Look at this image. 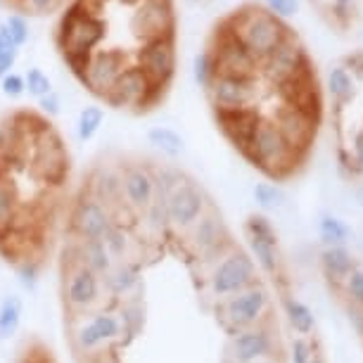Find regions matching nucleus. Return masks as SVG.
Masks as SVG:
<instances>
[{
  "label": "nucleus",
  "instance_id": "f257e3e1",
  "mask_svg": "<svg viewBox=\"0 0 363 363\" xmlns=\"http://www.w3.org/2000/svg\"><path fill=\"white\" fill-rule=\"evenodd\" d=\"M107 36V24L98 12L88 10L79 0L67 5L55 31V45L62 55L65 65L77 79L84 77L91 55Z\"/></svg>",
  "mask_w": 363,
  "mask_h": 363
},
{
  "label": "nucleus",
  "instance_id": "f03ea898",
  "mask_svg": "<svg viewBox=\"0 0 363 363\" xmlns=\"http://www.w3.org/2000/svg\"><path fill=\"white\" fill-rule=\"evenodd\" d=\"M221 22L228 26L240 43L247 48V52L255 60H266L276 48L287 38L292 26H287L283 19L276 17L264 5H240L230 10Z\"/></svg>",
  "mask_w": 363,
  "mask_h": 363
},
{
  "label": "nucleus",
  "instance_id": "7ed1b4c3",
  "mask_svg": "<svg viewBox=\"0 0 363 363\" xmlns=\"http://www.w3.org/2000/svg\"><path fill=\"white\" fill-rule=\"evenodd\" d=\"M26 167L45 186H62L69 176V152L62 135L55 131L52 124L43 121L31 138Z\"/></svg>",
  "mask_w": 363,
  "mask_h": 363
},
{
  "label": "nucleus",
  "instance_id": "20e7f679",
  "mask_svg": "<svg viewBox=\"0 0 363 363\" xmlns=\"http://www.w3.org/2000/svg\"><path fill=\"white\" fill-rule=\"evenodd\" d=\"M164 95L167 88L152 84L138 65H128L114 81L112 91L105 95V102L114 109H131L135 114H145L160 105Z\"/></svg>",
  "mask_w": 363,
  "mask_h": 363
},
{
  "label": "nucleus",
  "instance_id": "39448f33",
  "mask_svg": "<svg viewBox=\"0 0 363 363\" xmlns=\"http://www.w3.org/2000/svg\"><path fill=\"white\" fill-rule=\"evenodd\" d=\"M259 283V273L255 259L250 257V252L242 247H233L221 262L214 264V269L209 273V287L214 292V297L225 299L230 294H238L247 287Z\"/></svg>",
  "mask_w": 363,
  "mask_h": 363
},
{
  "label": "nucleus",
  "instance_id": "423d86ee",
  "mask_svg": "<svg viewBox=\"0 0 363 363\" xmlns=\"http://www.w3.org/2000/svg\"><path fill=\"white\" fill-rule=\"evenodd\" d=\"M188 238H190V247L195 250L197 259H202V262H207L211 266L216 262H221V259L235 247L228 225H225L223 216L218 214L214 204H209L207 211L193 223V228L188 230Z\"/></svg>",
  "mask_w": 363,
  "mask_h": 363
},
{
  "label": "nucleus",
  "instance_id": "0eeeda50",
  "mask_svg": "<svg viewBox=\"0 0 363 363\" xmlns=\"http://www.w3.org/2000/svg\"><path fill=\"white\" fill-rule=\"evenodd\" d=\"M128 31L140 43L157 38H176L174 0H140L128 15Z\"/></svg>",
  "mask_w": 363,
  "mask_h": 363
},
{
  "label": "nucleus",
  "instance_id": "6e6552de",
  "mask_svg": "<svg viewBox=\"0 0 363 363\" xmlns=\"http://www.w3.org/2000/svg\"><path fill=\"white\" fill-rule=\"evenodd\" d=\"M269 311H271V292L262 283L221 299V316L225 320V325L230 328V333L262 323V320L269 318Z\"/></svg>",
  "mask_w": 363,
  "mask_h": 363
},
{
  "label": "nucleus",
  "instance_id": "1a4fd4ad",
  "mask_svg": "<svg viewBox=\"0 0 363 363\" xmlns=\"http://www.w3.org/2000/svg\"><path fill=\"white\" fill-rule=\"evenodd\" d=\"M72 340L81 354H102V349L121 345L119 316L116 311L100 309L91 313V318H79Z\"/></svg>",
  "mask_w": 363,
  "mask_h": 363
},
{
  "label": "nucleus",
  "instance_id": "9d476101",
  "mask_svg": "<svg viewBox=\"0 0 363 363\" xmlns=\"http://www.w3.org/2000/svg\"><path fill=\"white\" fill-rule=\"evenodd\" d=\"M65 306L74 316H86L93 309H98L105 290H102V278L86 266H69L65 269V285H62Z\"/></svg>",
  "mask_w": 363,
  "mask_h": 363
},
{
  "label": "nucleus",
  "instance_id": "9b49d317",
  "mask_svg": "<svg viewBox=\"0 0 363 363\" xmlns=\"http://www.w3.org/2000/svg\"><path fill=\"white\" fill-rule=\"evenodd\" d=\"M211 200L204 193V188L193 178L183 176L181 183L174 188V193L169 195L167 202V214H169V228L188 233L193 228V223L200 218Z\"/></svg>",
  "mask_w": 363,
  "mask_h": 363
},
{
  "label": "nucleus",
  "instance_id": "f8f14e48",
  "mask_svg": "<svg viewBox=\"0 0 363 363\" xmlns=\"http://www.w3.org/2000/svg\"><path fill=\"white\" fill-rule=\"evenodd\" d=\"M131 62V55L121 48H105V50H95L91 55L84 77H81V86L88 88V93H93L95 98L105 100V95L112 91L114 81L119 79V74L126 69Z\"/></svg>",
  "mask_w": 363,
  "mask_h": 363
},
{
  "label": "nucleus",
  "instance_id": "ddd939ff",
  "mask_svg": "<svg viewBox=\"0 0 363 363\" xmlns=\"http://www.w3.org/2000/svg\"><path fill=\"white\" fill-rule=\"evenodd\" d=\"M273 352H276V333H273L271 316L262 323L230 335L228 356L233 363H255L262 359H271Z\"/></svg>",
  "mask_w": 363,
  "mask_h": 363
},
{
  "label": "nucleus",
  "instance_id": "4468645a",
  "mask_svg": "<svg viewBox=\"0 0 363 363\" xmlns=\"http://www.w3.org/2000/svg\"><path fill=\"white\" fill-rule=\"evenodd\" d=\"M133 65H138L152 84L169 91L176 74V38H157L140 43L133 55Z\"/></svg>",
  "mask_w": 363,
  "mask_h": 363
},
{
  "label": "nucleus",
  "instance_id": "2eb2a0df",
  "mask_svg": "<svg viewBox=\"0 0 363 363\" xmlns=\"http://www.w3.org/2000/svg\"><path fill=\"white\" fill-rule=\"evenodd\" d=\"M114 223L112 211L105 204H100L95 197L84 188L74 202L69 216V230L74 240H102L109 225Z\"/></svg>",
  "mask_w": 363,
  "mask_h": 363
},
{
  "label": "nucleus",
  "instance_id": "dca6fc26",
  "mask_svg": "<svg viewBox=\"0 0 363 363\" xmlns=\"http://www.w3.org/2000/svg\"><path fill=\"white\" fill-rule=\"evenodd\" d=\"M121 169V190H124V202L131 209V214L143 216L155 197V171L152 164L128 162L119 164Z\"/></svg>",
  "mask_w": 363,
  "mask_h": 363
},
{
  "label": "nucleus",
  "instance_id": "f3484780",
  "mask_svg": "<svg viewBox=\"0 0 363 363\" xmlns=\"http://www.w3.org/2000/svg\"><path fill=\"white\" fill-rule=\"evenodd\" d=\"M86 190L95 200L112 211V218H116L121 209L131 211L124 202V190H121V169L112 167V164H100L93 169L91 178H88Z\"/></svg>",
  "mask_w": 363,
  "mask_h": 363
},
{
  "label": "nucleus",
  "instance_id": "a211bd4d",
  "mask_svg": "<svg viewBox=\"0 0 363 363\" xmlns=\"http://www.w3.org/2000/svg\"><path fill=\"white\" fill-rule=\"evenodd\" d=\"M262 116L264 114L259 109H235V112H214V121L218 131L223 133V138L242 155L247 150L252 133L262 121Z\"/></svg>",
  "mask_w": 363,
  "mask_h": 363
},
{
  "label": "nucleus",
  "instance_id": "6ab92c4d",
  "mask_svg": "<svg viewBox=\"0 0 363 363\" xmlns=\"http://www.w3.org/2000/svg\"><path fill=\"white\" fill-rule=\"evenodd\" d=\"M143 287V269L138 262H114V266L102 276V290L114 301H124L128 297L140 294Z\"/></svg>",
  "mask_w": 363,
  "mask_h": 363
},
{
  "label": "nucleus",
  "instance_id": "aec40b11",
  "mask_svg": "<svg viewBox=\"0 0 363 363\" xmlns=\"http://www.w3.org/2000/svg\"><path fill=\"white\" fill-rule=\"evenodd\" d=\"M145 313H147L145 299H143L140 294L119 301L116 316H119V323H121V345H128V342L135 340L145 330Z\"/></svg>",
  "mask_w": 363,
  "mask_h": 363
},
{
  "label": "nucleus",
  "instance_id": "412c9836",
  "mask_svg": "<svg viewBox=\"0 0 363 363\" xmlns=\"http://www.w3.org/2000/svg\"><path fill=\"white\" fill-rule=\"evenodd\" d=\"M19 188L10 171L0 167V235H8L19 216Z\"/></svg>",
  "mask_w": 363,
  "mask_h": 363
},
{
  "label": "nucleus",
  "instance_id": "4be33fe9",
  "mask_svg": "<svg viewBox=\"0 0 363 363\" xmlns=\"http://www.w3.org/2000/svg\"><path fill=\"white\" fill-rule=\"evenodd\" d=\"M77 255H79L81 266L98 273L100 278L114 266V259L109 257L102 240H77Z\"/></svg>",
  "mask_w": 363,
  "mask_h": 363
},
{
  "label": "nucleus",
  "instance_id": "5701e85b",
  "mask_svg": "<svg viewBox=\"0 0 363 363\" xmlns=\"http://www.w3.org/2000/svg\"><path fill=\"white\" fill-rule=\"evenodd\" d=\"M320 266L330 283H345L349 273L356 269L352 252L347 247H325L320 255Z\"/></svg>",
  "mask_w": 363,
  "mask_h": 363
},
{
  "label": "nucleus",
  "instance_id": "b1692460",
  "mask_svg": "<svg viewBox=\"0 0 363 363\" xmlns=\"http://www.w3.org/2000/svg\"><path fill=\"white\" fill-rule=\"evenodd\" d=\"M318 12L337 29L347 31L354 22V0H311Z\"/></svg>",
  "mask_w": 363,
  "mask_h": 363
},
{
  "label": "nucleus",
  "instance_id": "393cba45",
  "mask_svg": "<svg viewBox=\"0 0 363 363\" xmlns=\"http://www.w3.org/2000/svg\"><path fill=\"white\" fill-rule=\"evenodd\" d=\"M247 245H250V257L257 259V266L264 273L276 278L280 273V257H278V245L266 242V240L259 238H250L247 235Z\"/></svg>",
  "mask_w": 363,
  "mask_h": 363
},
{
  "label": "nucleus",
  "instance_id": "a878e982",
  "mask_svg": "<svg viewBox=\"0 0 363 363\" xmlns=\"http://www.w3.org/2000/svg\"><path fill=\"white\" fill-rule=\"evenodd\" d=\"M283 306H285V316L290 320L294 333H299V335L313 333V328H316V316H313V311L304 304V301L297 297H285Z\"/></svg>",
  "mask_w": 363,
  "mask_h": 363
},
{
  "label": "nucleus",
  "instance_id": "bb28decb",
  "mask_svg": "<svg viewBox=\"0 0 363 363\" xmlns=\"http://www.w3.org/2000/svg\"><path fill=\"white\" fill-rule=\"evenodd\" d=\"M102 242H105V247L109 252V257L114 259V262H128L131 259V233H128L121 223H112L107 228V233L102 235Z\"/></svg>",
  "mask_w": 363,
  "mask_h": 363
},
{
  "label": "nucleus",
  "instance_id": "cd10ccee",
  "mask_svg": "<svg viewBox=\"0 0 363 363\" xmlns=\"http://www.w3.org/2000/svg\"><path fill=\"white\" fill-rule=\"evenodd\" d=\"M147 140H150V145H155L160 152L169 155V157H178V155H183V150H186L183 135L176 133L174 128H169V126H152L147 131Z\"/></svg>",
  "mask_w": 363,
  "mask_h": 363
},
{
  "label": "nucleus",
  "instance_id": "c85d7f7f",
  "mask_svg": "<svg viewBox=\"0 0 363 363\" xmlns=\"http://www.w3.org/2000/svg\"><path fill=\"white\" fill-rule=\"evenodd\" d=\"M22 323V299L8 294L0 301V340H10Z\"/></svg>",
  "mask_w": 363,
  "mask_h": 363
},
{
  "label": "nucleus",
  "instance_id": "c756f323",
  "mask_svg": "<svg viewBox=\"0 0 363 363\" xmlns=\"http://www.w3.org/2000/svg\"><path fill=\"white\" fill-rule=\"evenodd\" d=\"M318 233L320 240L328 245V247H345V242L352 238V230L349 225L342 221V218L333 216V214H323L318 221Z\"/></svg>",
  "mask_w": 363,
  "mask_h": 363
},
{
  "label": "nucleus",
  "instance_id": "7c9ffc66",
  "mask_svg": "<svg viewBox=\"0 0 363 363\" xmlns=\"http://www.w3.org/2000/svg\"><path fill=\"white\" fill-rule=\"evenodd\" d=\"M102 121H105V112H102V107H84L81 109V114H79V140L81 143H88L93 138L95 133L100 131V126H102Z\"/></svg>",
  "mask_w": 363,
  "mask_h": 363
},
{
  "label": "nucleus",
  "instance_id": "2f4dec72",
  "mask_svg": "<svg viewBox=\"0 0 363 363\" xmlns=\"http://www.w3.org/2000/svg\"><path fill=\"white\" fill-rule=\"evenodd\" d=\"M245 233H247L250 238H259V240H266V242L278 245L276 228H273V223L264 214L247 216V221H245Z\"/></svg>",
  "mask_w": 363,
  "mask_h": 363
},
{
  "label": "nucleus",
  "instance_id": "473e14b6",
  "mask_svg": "<svg viewBox=\"0 0 363 363\" xmlns=\"http://www.w3.org/2000/svg\"><path fill=\"white\" fill-rule=\"evenodd\" d=\"M17 52H19V48H17L15 43H12L8 26L0 24V79L8 77L10 69L15 67V62H17Z\"/></svg>",
  "mask_w": 363,
  "mask_h": 363
},
{
  "label": "nucleus",
  "instance_id": "72a5a7b5",
  "mask_svg": "<svg viewBox=\"0 0 363 363\" xmlns=\"http://www.w3.org/2000/svg\"><path fill=\"white\" fill-rule=\"evenodd\" d=\"M255 200L262 209H278L285 202V195L276 183H257L255 186Z\"/></svg>",
  "mask_w": 363,
  "mask_h": 363
},
{
  "label": "nucleus",
  "instance_id": "f704fd0d",
  "mask_svg": "<svg viewBox=\"0 0 363 363\" xmlns=\"http://www.w3.org/2000/svg\"><path fill=\"white\" fill-rule=\"evenodd\" d=\"M24 86H26V91H29V95H33V98H38V100L48 93H52V81L48 79V74L40 72L38 67H33V69L26 72Z\"/></svg>",
  "mask_w": 363,
  "mask_h": 363
},
{
  "label": "nucleus",
  "instance_id": "c9c22d12",
  "mask_svg": "<svg viewBox=\"0 0 363 363\" xmlns=\"http://www.w3.org/2000/svg\"><path fill=\"white\" fill-rule=\"evenodd\" d=\"M17 278H19V285L24 290L33 292L38 285V278H40V264L33 262V259H24V262L17 264Z\"/></svg>",
  "mask_w": 363,
  "mask_h": 363
},
{
  "label": "nucleus",
  "instance_id": "e433bc0d",
  "mask_svg": "<svg viewBox=\"0 0 363 363\" xmlns=\"http://www.w3.org/2000/svg\"><path fill=\"white\" fill-rule=\"evenodd\" d=\"M5 26H8L12 43H15L17 48L24 45L26 40H29V22H26L22 15H10L8 22H5Z\"/></svg>",
  "mask_w": 363,
  "mask_h": 363
},
{
  "label": "nucleus",
  "instance_id": "4c0bfd02",
  "mask_svg": "<svg viewBox=\"0 0 363 363\" xmlns=\"http://www.w3.org/2000/svg\"><path fill=\"white\" fill-rule=\"evenodd\" d=\"M345 285H347L349 297H352V304L363 306V269L361 266H356V269L349 273Z\"/></svg>",
  "mask_w": 363,
  "mask_h": 363
},
{
  "label": "nucleus",
  "instance_id": "58836bf2",
  "mask_svg": "<svg viewBox=\"0 0 363 363\" xmlns=\"http://www.w3.org/2000/svg\"><path fill=\"white\" fill-rule=\"evenodd\" d=\"M15 5L19 10L36 12V15H50L62 5V0H15Z\"/></svg>",
  "mask_w": 363,
  "mask_h": 363
},
{
  "label": "nucleus",
  "instance_id": "ea45409f",
  "mask_svg": "<svg viewBox=\"0 0 363 363\" xmlns=\"http://www.w3.org/2000/svg\"><path fill=\"white\" fill-rule=\"evenodd\" d=\"M193 74H195V81L200 84L202 88H207L209 86V81H211V62H209V55L207 52H200L195 57V62H193Z\"/></svg>",
  "mask_w": 363,
  "mask_h": 363
},
{
  "label": "nucleus",
  "instance_id": "a19ab883",
  "mask_svg": "<svg viewBox=\"0 0 363 363\" xmlns=\"http://www.w3.org/2000/svg\"><path fill=\"white\" fill-rule=\"evenodd\" d=\"M313 354H316V352H313V347L304 337L292 340V345H290V359H292V363H311Z\"/></svg>",
  "mask_w": 363,
  "mask_h": 363
},
{
  "label": "nucleus",
  "instance_id": "79ce46f5",
  "mask_svg": "<svg viewBox=\"0 0 363 363\" xmlns=\"http://www.w3.org/2000/svg\"><path fill=\"white\" fill-rule=\"evenodd\" d=\"M0 86H3V93L8 95V98H22L26 86H24V77H19V74H8V77L0 79Z\"/></svg>",
  "mask_w": 363,
  "mask_h": 363
},
{
  "label": "nucleus",
  "instance_id": "37998d69",
  "mask_svg": "<svg viewBox=\"0 0 363 363\" xmlns=\"http://www.w3.org/2000/svg\"><path fill=\"white\" fill-rule=\"evenodd\" d=\"M266 8H269L276 17H292L299 10V0H266Z\"/></svg>",
  "mask_w": 363,
  "mask_h": 363
},
{
  "label": "nucleus",
  "instance_id": "c03bdc74",
  "mask_svg": "<svg viewBox=\"0 0 363 363\" xmlns=\"http://www.w3.org/2000/svg\"><path fill=\"white\" fill-rule=\"evenodd\" d=\"M38 107L45 116H57L60 114V98L55 93H48L38 100Z\"/></svg>",
  "mask_w": 363,
  "mask_h": 363
},
{
  "label": "nucleus",
  "instance_id": "a18cd8bd",
  "mask_svg": "<svg viewBox=\"0 0 363 363\" xmlns=\"http://www.w3.org/2000/svg\"><path fill=\"white\" fill-rule=\"evenodd\" d=\"M79 3H81V5H86L88 10H93V12H98V15H100V10L105 8L109 0H79Z\"/></svg>",
  "mask_w": 363,
  "mask_h": 363
},
{
  "label": "nucleus",
  "instance_id": "49530a36",
  "mask_svg": "<svg viewBox=\"0 0 363 363\" xmlns=\"http://www.w3.org/2000/svg\"><path fill=\"white\" fill-rule=\"evenodd\" d=\"M93 363H114V361H112V354H109V352H107V354L102 352V354H98V359H95Z\"/></svg>",
  "mask_w": 363,
  "mask_h": 363
},
{
  "label": "nucleus",
  "instance_id": "de8ad7c7",
  "mask_svg": "<svg viewBox=\"0 0 363 363\" xmlns=\"http://www.w3.org/2000/svg\"><path fill=\"white\" fill-rule=\"evenodd\" d=\"M22 363H50V361H48L45 356H40V359H36V356H26Z\"/></svg>",
  "mask_w": 363,
  "mask_h": 363
},
{
  "label": "nucleus",
  "instance_id": "09e8293b",
  "mask_svg": "<svg viewBox=\"0 0 363 363\" xmlns=\"http://www.w3.org/2000/svg\"><path fill=\"white\" fill-rule=\"evenodd\" d=\"M311 363H325V361H323V356H320V354H313Z\"/></svg>",
  "mask_w": 363,
  "mask_h": 363
},
{
  "label": "nucleus",
  "instance_id": "8fccbe9b",
  "mask_svg": "<svg viewBox=\"0 0 363 363\" xmlns=\"http://www.w3.org/2000/svg\"><path fill=\"white\" fill-rule=\"evenodd\" d=\"M121 3L128 5V8H133V5H135V3H140V0H121Z\"/></svg>",
  "mask_w": 363,
  "mask_h": 363
},
{
  "label": "nucleus",
  "instance_id": "3c124183",
  "mask_svg": "<svg viewBox=\"0 0 363 363\" xmlns=\"http://www.w3.org/2000/svg\"><path fill=\"white\" fill-rule=\"evenodd\" d=\"M255 363H280V361H276V359H262V361H255Z\"/></svg>",
  "mask_w": 363,
  "mask_h": 363
},
{
  "label": "nucleus",
  "instance_id": "603ef678",
  "mask_svg": "<svg viewBox=\"0 0 363 363\" xmlns=\"http://www.w3.org/2000/svg\"><path fill=\"white\" fill-rule=\"evenodd\" d=\"M359 202H361V207H363V186H361V190H359Z\"/></svg>",
  "mask_w": 363,
  "mask_h": 363
},
{
  "label": "nucleus",
  "instance_id": "864d4df0",
  "mask_svg": "<svg viewBox=\"0 0 363 363\" xmlns=\"http://www.w3.org/2000/svg\"><path fill=\"white\" fill-rule=\"evenodd\" d=\"M0 5H3V0H0Z\"/></svg>",
  "mask_w": 363,
  "mask_h": 363
},
{
  "label": "nucleus",
  "instance_id": "5fc2aeb1",
  "mask_svg": "<svg viewBox=\"0 0 363 363\" xmlns=\"http://www.w3.org/2000/svg\"><path fill=\"white\" fill-rule=\"evenodd\" d=\"M12 3H15V0H12Z\"/></svg>",
  "mask_w": 363,
  "mask_h": 363
}]
</instances>
